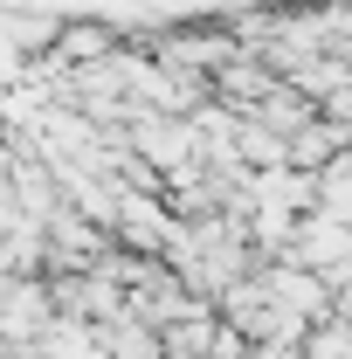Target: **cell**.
<instances>
[{
  "label": "cell",
  "instance_id": "obj_1",
  "mask_svg": "<svg viewBox=\"0 0 352 359\" xmlns=\"http://www.w3.org/2000/svg\"><path fill=\"white\" fill-rule=\"evenodd\" d=\"M132 152L145 159V166H152V173H159V166L173 173V166H187V159H194V125H173V118H145V125H138V138H132Z\"/></svg>",
  "mask_w": 352,
  "mask_h": 359
},
{
  "label": "cell",
  "instance_id": "obj_2",
  "mask_svg": "<svg viewBox=\"0 0 352 359\" xmlns=\"http://www.w3.org/2000/svg\"><path fill=\"white\" fill-rule=\"evenodd\" d=\"M0 180H7V152H0Z\"/></svg>",
  "mask_w": 352,
  "mask_h": 359
}]
</instances>
